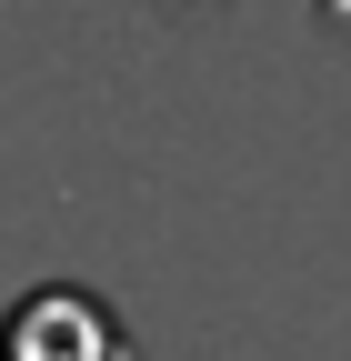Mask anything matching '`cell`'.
Instances as JSON below:
<instances>
[{
	"instance_id": "cell-1",
	"label": "cell",
	"mask_w": 351,
	"mask_h": 361,
	"mask_svg": "<svg viewBox=\"0 0 351 361\" xmlns=\"http://www.w3.org/2000/svg\"><path fill=\"white\" fill-rule=\"evenodd\" d=\"M0 361H130V341H121V322L91 291L51 281V291H30L11 322H0Z\"/></svg>"
}]
</instances>
